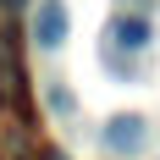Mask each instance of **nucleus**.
<instances>
[{
  "label": "nucleus",
  "instance_id": "obj_3",
  "mask_svg": "<svg viewBox=\"0 0 160 160\" xmlns=\"http://www.w3.org/2000/svg\"><path fill=\"white\" fill-rule=\"evenodd\" d=\"M155 44V22L149 17H116L111 28H105V44L99 50H127V55H144Z\"/></svg>",
  "mask_w": 160,
  "mask_h": 160
},
{
  "label": "nucleus",
  "instance_id": "obj_1",
  "mask_svg": "<svg viewBox=\"0 0 160 160\" xmlns=\"http://www.w3.org/2000/svg\"><path fill=\"white\" fill-rule=\"evenodd\" d=\"M99 144L111 149V155H138V149L149 144V116H138V111L111 116V122H105V132H99Z\"/></svg>",
  "mask_w": 160,
  "mask_h": 160
},
{
  "label": "nucleus",
  "instance_id": "obj_5",
  "mask_svg": "<svg viewBox=\"0 0 160 160\" xmlns=\"http://www.w3.org/2000/svg\"><path fill=\"white\" fill-rule=\"evenodd\" d=\"M50 160H61V155H50Z\"/></svg>",
  "mask_w": 160,
  "mask_h": 160
},
{
  "label": "nucleus",
  "instance_id": "obj_4",
  "mask_svg": "<svg viewBox=\"0 0 160 160\" xmlns=\"http://www.w3.org/2000/svg\"><path fill=\"white\" fill-rule=\"evenodd\" d=\"M50 111H72V88H61V83H50Z\"/></svg>",
  "mask_w": 160,
  "mask_h": 160
},
{
  "label": "nucleus",
  "instance_id": "obj_2",
  "mask_svg": "<svg viewBox=\"0 0 160 160\" xmlns=\"http://www.w3.org/2000/svg\"><path fill=\"white\" fill-rule=\"evenodd\" d=\"M66 33H72L66 0H39V6H33V44H39V50H61Z\"/></svg>",
  "mask_w": 160,
  "mask_h": 160
}]
</instances>
